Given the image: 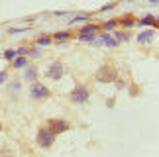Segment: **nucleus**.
I'll return each mask as SVG.
<instances>
[{
  "label": "nucleus",
  "instance_id": "nucleus-1",
  "mask_svg": "<svg viewBox=\"0 0 159 157\" xmlns=\"http://www.w3.org/2000/svg\"><path fill=\"white\" fill-rule=\"evenodd\" d=\"M35 141H38L39 147H51L53 141H55V134L47 128V126H45V128H39L38 136H35Z\"/></svg>",
  "mask_w": 159,
  "mask_h": 157
},
{
  "label": "nucleus",
  "instance_id": "nucleus-2",
  "mask_svg": "<svg viewBox=\"0 0 159 157\" xmlns=\"http://www.w3.org/2000/svg\"><path fill=\"white\" fill-rule=\"evenodd\" d=\"M30 94H32V98H35V100H43V98H47V96H49V90H47L45 84H41V83L35 81V83H32Z\"/></svg>",
  "mask_w": 159,
  "mask_h": 157
},
{
  "label": "nucleus",
  "instance_id": "nucleus-3",
  "mask_svg": "<svg viewBox=\"0 0 159 157\" xmlns=\"http://www.w3.org/2000/svg\"><path fill=\"white\" fill-rule=\"evenodd\" d=\"M71 100L75 102V104H84V102L89 100V88L87 87H77L71 92Z\"/></svg>",
  "mask_w": 159,
  "mask_h": 157
},
{
  "label": "nucleus",
  "instance_id": "nucleus-4",
  "mask_svg": "<svg viewBox=\"0 0 159 157\" xmlns=\"http://www.w3.org/2000/svg\"><path fill=\"white\" fill-rule=\"evenodd\" d=\"M63 77V65L59 61H53L49 67H47V78H53V81H59Z\"/></svg>",
  "mask_w": 159,
  "mask_h": 157
},
{
  "label": "nucleus",
  "instance_id": "nucleus-5",
  "mask_svg": "<svg viewBox=\"0 0 159 157\" xmlns=\"http://www.w3.org/2000/svg\"><path fill=\"white\" fill-rule=\"evenodd\" d=\"M47 128L57 136V134H61V132L69 130V122H65V120H49V122H47Z\"/></svg>",
  "mask_w": 159,
  "mask_h": 157
},
{
  "label": "nucleus",
  "instance_id": "nucleus-6",
  "mask_svg": "<svg viewBox=\"0 0 159 157\" xmlns=\"http://www.w3.org/2000/svg\"><path fill=\"white\" fill-rule=\"evenodd\" d=\"M96 77H98L100 81H114V78H116V71H114L112 65H104L102 69H98Z\"/></svg>",
  "mask_w": 159,
  "mask_h": 157
},
{
  "label": "nucleus",
  "instance_id": "nucleus-7",
  "mask_svg": "<svg viewBox=\"0 0 159 157\" xmlns=\"http://www.w3.org/2000/svg\"><path fill=\"white\" fill-rule=\"evenodd\" d=\"M94 41H96V45L118 47V41H116V38H114V35H110V34H102V35H98V38H96Z\"/></svg>",
  "mask_w": 159,
  "mask_h": 157
},
{
  "label": "nucleus",
  "instance_id": "nucleus-8",
  "mask_svg": "<svg viewBox=\"0 0 159 157\" xmlns=\"http://www.w3.org/2000/svg\"><path fill=\"white\" fill-rule=\"evenodd\" d=\"M153 38H155V29H145V32H142L138 35V41L139 43H149Z\"/></svg>",
  "mask_w": 159,
  "mask_h": 157
},
{
  "label": "nucleus",
  "instance_id": "nucleus-9",
  "mask_svg": "<svg viewBox=\"0 0 159 157\" xmlns=\"http://www.w3.org/2000/svg\"><path fill=\"white\" fill-rule=\"evenodd\" d=\"M35 77H38V67H35V65L26 67V75H24V78L30 81V83H35Z\"/></svg>",
  "mask_w": 159,
  "mask_h": 157
},
{
  "label": "nucleus",
  "instance_id": "nucleus-10",
  "mask_svg": "<svg viewBox=\"0 0 159 157\" xmlns=\"http://www.w3.org/2000/svg\"><path fill=\"white\" fill-rule=\"evenodd\" d=\"M96 32H98V26L96 24H89V26L81 28V34L79 35H90V34H96Z\"/></svg>",
  "mask_w": 159,
  "mask_h": 157
},
{
  "label": "nucleus",
  "instance_id": "nucleus-11",
  "mask_svg": "<svg viewBox=\"0 0 159 157\" xmlns=\"http://www.w3.org/2000/svg\"><path fill=\"white\" fill-rule=\"evenodd\" d=\"M12 67L14 69H26L28 67V59L26 57H16L14 61H12Z\"/></svg>",
  "mask_w": 159,
  "mask_h": 157
},
{
  "label": "nucleus",
  "instance_id": "nucleus-12",
  "mask_svg": "<svg viewBox=\"0 0 159 157\" xmlns=\"http://www.w3.org/2000/svg\"><path fill=\"white\" fill-rule=\"evenodd\" d=\"M116 41H128L130 39V32H114Z\"/></svg>",
  "mask_w": 159,
  "mask_h": 157
},
{
  "label": "nucleus",
  "instance_id": "nucleus-13",
  "mask_svg": "<svg viewBox=\"0 0 159 157\" xmlns=\"http://www.w3.org/2000/svg\"><path fill=\"white\" fill-rule=\"evenodd\" d=\"M116 26H118V22H116V20H108V22L102 24V29H106V32H108V29H114Z\"/></svg>",
  "mask_w": 159,
  "mask_h": 157
},
{
  "label": "nucleus",
  "instance_id": "nucleus-14",
  "mask_svg": "<svg viewBox=\"0 0 159 157\" xmlns=\"http://www.w3.org/2000/svg\"><path fill=\"white\" fill-rule=\"evenodd\" d=\"M155 20H153V16H145V18H142L139 20V26H151Z\"/></svg>",
  "mask_w": 159,
  "mask_h": 157
},
{
  "label": "nucleus",
  "instance_id": "nucleus-15",
  "mask_svg": "<svg viewBox=\"0 0 159 157\" xmlns=\"http://www.w3.org/2000/svg\"><path fill=\"white\" fill-rule=\"evenodd\" d=\"M38 45H49L51 43V38H47V35H41V38H38V41H35Z\"/></svg>",
  "mask_w": 159,
  "mask_h": 157
},
{
  "label": "nucleus",
  "instance_id": "nucleus-16",
  "mask_svg": "<svg viewBox=\"0 0 159 157\" xmlns=\"http://www.w3.org/2000/svg\"><path fill=\"white\" fill-rule=\"evenodd\" d=\"M67 38H71V34L69 32H57V34H55V39H67Z\"/></svg>",
  "mask_w": 159,
  "mask_h": 157
},
{
  "label": "nucleus",
  "instance_id": "nucleus-17",
  "mask_svg": "<svg viewBox=\"0 0 159 157\" xmlns=\"http://www.w3.org/2000/svg\"><path fill=\"white\" fill-rule=\"evenodd\" d=\"M81 41H94L96 39V34H90V35H79Z\"/></svg>",
  "mask_w": 159,
  "mask_h": 157
},
{
  "label": "nucleus",
  "instance_id": "nucleus-18",
  "mask_svg": "<svg viewBox=\"0 0 159 157\" xmlns=\"http://www.w3.org/2000/svg\"><path fill=\"white\" fill-rule=\"evenodd\" d=\"M28 55L30 57H39L41 55V49H34V47H30V49H28Z\"/></svg>",
  "mask_w": 159,
  "mask_h": 157
},
{
  "label": "nucleus",
  "instance_id": "nucleus-19",
  "mask_svg": "<svg viewBox=\"0 0 159 157\" xmlns=\"http://www.w3.org/2000/svg\"><path fill=\"white\" fill-rule=\"evenodd\" d=\"M16 55H18V51H16V49H8V51L4 53V57H6V59H14Z\"/></svg>",
  "mask_w": 159,
  "mask_h": 157
},
{
  "label": "nucleus",
  "instance_id": "nucleus-20",
  "mask_svg": "<svg viewBox=\"0 0 159 157\" xmlns=\"http://www.w3.org/2000/svg\"><path fill=\"white\" fill-rule=\"evenodd\" d=\"M87 20H89L87 16H77V18H73V20H71V24H79V22H87Z\"/></svg>",
  "mask_w": 159,
  "mask_h": 157
},
{
  "label": "nucleus",
  "instance_id": "nucleus-21",
  "mask_svg": "<svg viewBox=\"0 0 159 157\" xmlns=\"http://www.w3.org/2000/svg\"><path fill=\"white\" fill-rule=\"evenodd\" d=\"M122 24H124V26H134V24H136V20H134V18H124V20H122Z\"/></svg>",
  "mask_w": 159,
  "mask_h": 157
},
{
  "label": "nucleus",
  "instance_id": "nucleus-22",
  "mask_svg": "<svg viewBox=\"0 0 159 157\" xmlns=\"http://www.w3.org/2000/svg\"><path fill=\"white\" fill-rule=\"evenodd\" d=\"M20 88H22L20 83H12V84H10V90H20Z\"/></svg>",
  "mask_w": 159,
  "mask_h": 157
},
{
  "label": "nucleus",
  "instance_id": "nucleus-23",
  "mask_svg": "<svg viewBox=\"0 0 159 157\" xmlns=\"http://www.w3.org/2000/svg\"><path fill=\"white\" fill-rule=\"evenodd\" d=\"M6 78H8V73H6V71H2V73H0V84L6 83Z\"/></svg>",
  "mask_w": 159,
  "mask_h": 157
},
{
  "label": "nucleus",
  "instance_id": "nucleus-24",
  "mask_svg": "<svg viewBox=\"0 0 159 157\" xmlns=\"http://www.w3.org/2000/svg\"><path fill=\"white\" fill-rule=\"evenodd\" d=\"M0 130H2V126H0Z\"/></svg>",
  "mask_w": 159,
  "mask_h": 157
}]
</instances>
